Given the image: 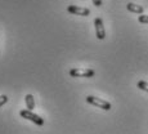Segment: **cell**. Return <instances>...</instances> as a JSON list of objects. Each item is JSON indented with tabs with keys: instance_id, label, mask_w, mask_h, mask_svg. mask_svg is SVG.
Masks as SVG:
<instances>
[{
	"instance_id": "cell-9",
	"label": "cell",
	"mask_w": 148,
	"mask_h": 134,
	"mask_svg": "<svg viewBox=\"0 0 148 134\" xmlns=\"http://www.w3.org/2000/svg\"><path fill=\"white\" fill-rule=\"evenodd\" d=\"M8 102V97L5 96V94H3V96H0V107L4 106L5 103Z\"/></svg>"
},
{
	"instance_id": "cell-11",
	"label": "cell",
	"mask_w": 148,
	"mask_h": 134,
	"mask_svg": "<svg viewBox=\"0 0 148 134\" xmlns=\"http://www.w3.org/2000/svg\"><path fill=\"white\" fill-rule=\"evenodd\" d=\"M93 4H94L95 5V7H101V5H102V0H93Z\"/></svg>"
},
{
	"instance_id": "cell-5",
	"label": "cell",
	"mask_w": 148,
	"mask_h": 134,
	"mask_svg": "<svg viewBox=\"0 0 148 134\" xmlns=\"http://www.w3.org/2000/svg\"><path fill=\"white\" fill-rule=\"evenodd\" d=\"M67 10H68V13L76 14V16H82V17H86V16H89L90 14L89 8L79 7V5H68Z\"/></svg>"
},
{
	"instance_id": "cell-3",
	"label": "cell",
	"mask_w": 148,
	"mask_h": 134,
	"mask_svg": "<svg viewBox=\"0 0 148 134\" xmlns=\"http://www.w3.org/2000/svg\"><path fill=\"white\" fill-rule=\"evenodd\" d=\"M70 75L72 78H93L95 72L94 70H90V68H71Z\"/></svg>"
},
{
	"instance_id": "cell-8",
	"label": "cell",
	"mask_w": 148,
	"mask_h": 134,
	"mask_svg": "<svg viewBox=\"0 0 148 134\" xmlns=\"http://www.w3.org/2000/svg\"><path fill=\"white\" fill-rule=\"evenodd\" d=\"M136 87H138L140 90H144V92H147V93H148V82H147V81H143V80L138 81Z\"/></svg>"
},
{
	"instance_id": "cell-2",
	"label": "cell",
	"mask_w": 148,
	"mask_h": 134,
	"mask_svg": "<svg viewBox=\"0 0 148 134\" xmlns=\"http://www.w3.org/2000/svg\"><path fill=\"white\" fill-rule=\"evenodd\" d=\"M19 115H21L23 119H27V120L32 121L34 124L39 125V126H41V125H44V119H41L39 115H36V113H34L32 111H30V110H22L21 112H19Z\"/></svg>"
},
{
	"instance_id": "cell-1",
	"label": "cell",
	"mask_w": 148,
	"mask_h": 134,
	"mask_svg": "<svg viewBox=\"0 0 148 134\" xmlns=\"http://www.w3.org/2000/svg\"><path fill=\"white\" fill-rule=\"evenodd\" d=\"M86 102L89 104H93V106L95 107H99L102 108V110L104 111H110L111 110V103L107 101H104V99H101V98H97V97H93V96H88L86 97Z\"/></svg>"
},
{
	"instance_id": "cell-4",
	"label": "cell",
	"mask_w": 148,
	"mask_h": 134,
	"mask_svg": "<svg viewBox=\"0 0 148 134\" xmlns=\"http://www.w3.org/2000/svg\"><path fill=\"white\" fill-rule=\"evenodd\" d=\"M94 27H95V35L99 40H103L106 38V31H104V26H103V21L102 18L97 17L94 19Z\"/></svg>"
},
{
	"instance_id": "cell-7",
	"label": "cell",
	"mask_w": 148,
	"mask_h": 134,
	"mask_svg": "<svg viewBox=\"0 0 148 134\" xmlns=\"http://www.w3.org/2000/svg\"><path fill=\"white\" fill-rule=\"evenodd\" d=\"M25 102H26L27 110L32 111L34 108H35V98H34L32 94H27V96L25 97Z\"/></svg>"
},
{
	"instance_id": "cell-6",
	"label": "cell",
	"mask_w": 148,
	"mask_h": 134,
	"mask_svg": "<svg viewBox=\"0 0 148 134\" xmlns=\"http://www.w3.org/2000/svg\"><path fill=\"white\" fill-rule=\"evenodd\" d=\"M126 9L132 13H138V14H142L144 10V8L142 5H138V4H134V3H127L126 4Z\"/></svg>"
},
{
	"instance_id": "cell-10",
	"label": "cell",
	"mask_w": 148,
	"mask_h": 134,
	"mask_svg": "<svg viewBox=\"0 0 148 134\" xmlns=\"http://www.w3.org/2000/svg\"><path fill=\"white\" fill-rule=\"evenodd\" d=\"M138 21L140 22V23H148V16H139Z\"/></svg>"
}]
</instances>
